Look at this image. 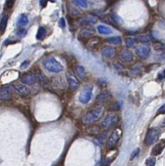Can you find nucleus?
<instances>
[{
	"label": "nucleus",
	"instance_id": "nucleus-1",
	"mask_svg": "<svg viewBox=\"0 0 165 166\" xmlns=\"http://www.w3.org/2000/svg\"><path fill=\"white\" fill-rule=\"evenodd\" d=\"M104 112V107L102 106H97L94 109L90 110L87 114L82 116V121L84 124H93L94 122L98 121Z\"/></svg>",
	"mask_w": 165,
	"mask_h": 166
},
{
	"label": "nucleus",
	"instance_id": "nucleus-2",
	"mask_svg": "<svg viewBox=\"0 0 165 166\" xmlns=\"http://www.w3.org/2000/svg\"><path fill=\"white\" fill-rule=\"evenodd\" d=\"M42 67L45 70L51 73H60L63 70V66L53 57H48L43 60Z\"/></svg>",
	"mask_w": 165,
	"mask_h": 166
},
{
	"label": "nucleus",
	"instance_id": "nucleus-3",
	"mask_svg": "<svg viewBox=\"0 0 165 166\" xmlns=\"http://www.w3.org/2000/svg\"><path fill=\"white\" fill-rule=\"evenodd\" d=\"M161 134V131L159 128L153 127L148 129V131L146 132L145 138V144L146 146H151L155 142H157V140L159 139Z\"/></svg>",
	"mask_w": 165,
	"mask_h": 166
},
{
	"label": "nucleus",
	"instance_id": "nucleus-4",
	"mask_svg": "<svg viewBox=\"0 0 165 166\" xmlns=\"http://www.w3.org/2000/svg\"><path fill=\"white\" fill-rule=\"evenodd\" d=\"M91 97H93V86L91 85H87L82 88V90L81 91L80 96H79V101L82 104H88L90 101Z\"/></svg>",
	"mask_w": 165,
	"mask_h": 166
},
{
	"label": "nucleus",
	"instance_id": "nucleus-5",
	"mask_svg": "<svg viewBox=\"0 0 165 166\" xmlns=\"http://www.w3.org/2000/svg\"><path fill=\"white\" fill-rule=\"evenodd\" d=\"M119 120H120L119 115L115 114V113H111V114H108L104 119H103L102 122H101V126L103 128L113 127V126L118 123Z\"/></svg>",
	"mask_w": 165,
	"mask_h": 166
},
{
	"label": "nucleus",
	"instance_id": "nucleus-6",
	"mask_svg": "<svg viewBox=\"0 0 165 166\" xmlns=\"http://www.w3.org/2000/svg\"><path fill=\"white\" fill-rule=\"evenodd\" d=\"M120 136H121V132L119 130H115L112 132V134L110 135V137L107 140V150H111L113 149H115L119 140H120Z\"/></svg>",
	"mask_w": 165,
	"mask_h": 166
},
{
	"label": "nucleus",
	"instance_id": "nucleus-7",
	"mask_svg": "<svg viewBox=\"0 0 165 166\" xmlns=\"http://www.w3.org/2000/svg\"><path fill=\"white\" fill-rule=\"evenodd\" d=\"M66 79L67 83H68L69 89L71 91H76L79 88V81L77 80V78L75 77V75L72 72H66Z\"/></svg>",
	"mask_w": 165,
	"mask_h": 166
},
{
	"label": "nucleus",
	"instance_id": "nucleus-8",
	"mask_svg": "<svg viewBox=\"0 0 165 166\" xmlns=\"http://www.w3.org/2000/svg\"><path fill=\"white\" fill-rule=\"evenodd\" d=\"M135 52H136V55L140 59L146 60L149 55H151V48L148 47V46H138Z\"/></svg>",
	"mask_w": 165,
	"mask_h": 166
},
{
	"label": "nucleus",
	"instance_id": "nucleus-9",
	"mask_svg": "<svg viewBox=\"0 0 165 166\" xmlns=\"http://www.w3.org/2000/svg\"><path fill=\"white\" fill-rule=\"evenodd\" d=\"M13 87L11 85H5L0 88V101H9L11 100V92Z\"/></svg>",
	"mask_w": 165,
	"mask_h": 166
},
{
	"label": "nucleus",
	"instance_id": "nucleus-10",
	"mask_svg": "<svg viewBox=\"0 0 165 166\" xmlns=\"http://www.w3.org/2000/svg\"><path fill=\"white\" fill-rule=\"evenodd\" d=\"M119 57H120V60L124 63H132L134 60V55L128 48L122 49L119 53Z\"/></svg>",
	"mask_w": 165,
	"mask_h": 166
},
{
	"label": "nucleus",
	"instance_id": "nucleus-11",
	"mask_svg": "<svg viewBox=\"0 0 165 166\" xmlns=\"http://www.w3.org/2000/svg\"><path fill=\"white\" fill-rule=\"evenodd\" d=\"M13 90L22 97L29 96L30 92V89L28 88L26 86V84H24V83H22V84H15L13 86Z\"/></svg>",
	"mask_w": 165,
	"mask_h": 166
},
{
	"label": "nucleus",
	"instance_id": "nucleus-12",
	"mask_svg": "<svg viewBox=\"0 0 165 166\" xmlns=\"http://www.w3.org/2000/svg\"><path fill=\"white\" fill-rule=\"evenodd\" d=\"M21 81H22L24 84H26V85H33V84H35V81H36L35 73H32V72H26V73H24V74L22 75V77H21Z\"/></svg>",
	"mask_w": 165,
	"mask_h": 166
},
{
	"label": "nucleus",
	"instance_id": "nucleus-13",
	"mask_svg": "<svg viewBox=\"0 0 165 166\" xmlns=\"http://www.w3.org/2000/svg\"><path fill=\"white\" fill-rule=\"evenodd\" d=\"M101 55L105 59H112L116 55V49L111 46H105L101 49Z\"/></svg>",
	"mask_w": 165,
	"mask_h": 166
},
{
	"label": "nucleus",
	"instance_id": "nucleus-14",
	"mask_svg": "<svg viewBox=\"0 0 165 166\" xmlns=\"http://www.w3.org/2000/svg\"><path fill=\"white\" fill-rule=\"evenodd\" d=\"M35 75L36 81H38V83L42 86V87H46V86H48V84H49L48 78L41 72V70H35Z\"/></svg>",
	"mask_w": 165,
	"mask_h": 166
},
{
	"label": "nucleus",
	"instance_id": "nucleus-15",
	"mask_svg": "<svg viewBox=\"0 0 165 166\" xmlns=\"http://www.w3.org/2000/svg\"><path fill=\"white\" fill-rule=\"evenodd\" d=\"M101 39L98 37H91L90 40H88L87 47L90 50H97L100 46H101Z\"/></svg>",
	"mask_w": 165,
	"mask_h": 166
},
{
	"label": "nucleus",
	"instance_id": "nucleus-16",
	"mask_svg": "<svg viewBox=\"0 0 165 166\" xmlns=\"http://www.w3.org/2000/svg\"><path fill=\"white\" fill-rule=\"evenodd\" d=\"M93 34H94V29L87 26V27H84V29L81 30L79 36H80L81 39H88V38H90Z\"/></svg>",
	"mask_w": 165,
	"mask_h": 166
},
{
	"label": "nucleus",
	"instance_id": "nucleus-17",
	"mask_svg": "<svg viewBox=\"0 0 165 166\" xmlns=\"http://www.w3.org/2000/svg\"><path fill=\"white\" fill-rule=\"evenodd\" d=\"M97 23V18L96 16H87L79 20V24L80 26H87V24H94Z\"/></svg>",
	"mask_w": 165,
	"mask_h": 166
},
{
	"label": "nucleus",
	"instance_id": "nucleus-18",
	"mask_svg": "<svg viewBox=\"0 0 165 166\" xmlns=\"http://www.w3.org/2000/svg\"><path fill=\"white\" fill-rule=\"evenodd\" d=\"M111 98V93L108 90H103L99 95H97L96 97V102L97 103H105Z\"/></svg>",
	"mask_w": 165,
	"mask_h": 166
},
{
	"label": "nucleus",
	"instance_id": "nucleus-19",
	"mask_svg": "<svg viewBox=\"0 0 165 166\" xmlns=\"http://www.w3.org/2000/svg\"><path fill=\"white\" fill-rule=\"evenodd\" d=\"M164 147H165V140H161L156 146L153 147V149L151 150V153L153 155H159L164 150Z\"/></svg>",
	"mask_w": 165,
	"mask_h": 166
},
{
	"label": "nucleus",
	"instance_id": "nucleus-20",
	"mask_svg": "<svg viewBox=\"0 0 165 166\" xmlns=\"http://www.w3.org/2000/svg\"><path fill=\"white\" fill-rule=\"evenodd\" d=\"M75 72L77 73V75L79 76V78H81L82 80H87V73L84 69V67L82 66H76L75 67Z\"/></svg>",
	"mask_w": 165,
	"mask_h": 166
},
{
	"label": "nucleus",
	"instance_id": "nucleus-21",
	"mask_svg": "<svg viewBox=\"0 0 165 166\" xmlns=\"http://www.w3.org/2000/svg\"><path fill=\"white\" fill-rule=\"evenodd\" d=\"M140 72H142V64H140V63L136 64L135 66H133L130 69V73H131V75H133V76L140 75Z\"/></svg>",
	"mask_w": 165,
	"mask_h": 166
},
{
	"label": "nucleus",
	"instance_id": "nucleus-22",
	"mask_svg": "<svg viewBox=\"0 0 165 166\" xmlns=\"http://www.w3.org/2000/svg\"><path fill=\"white\" fill-rule=\"evenodd\" d=\"M29 23V19H28L27 15H21L19 17V19L17 21V24L16 26L18 29H21V27H24V26H26V24Z\"/></svg>",
	"mask_w": 165,
	"mask_h": 166
},
{
	"label": "nucleus",
	"instance_id": "nucleus-23",
	"mask_svg": "<svg viewBox=\"0 0 165 166\" xmlns=\"http://www.w3.org/2000/svg\"><path fill=\"white\" fill-rule=\"evenodd\" d=\"M97 31H98L100 34L107 35V34H110V33L113 32V29L106 26H103V24H100V26H97Z\"/></svg>",
	"mask_w": 165,
	"mask_h": 166
},
{
	"label": "nucleus",
	"instance_id": "nucleus-24",
	"mask_svg": "<svg viewBox=\"0 0 165 166\" xmlns=\"http://www.w3.org/2000/svg\"><path fill=\"white\" fill-rule=\"evenodd\" d=\"M8 24V16L7 15H3V17L0 20V33H4L6 27Z\"/></svg>",
	"mask_w": 165,
	"mask_h": 166
},
{
	"label": "nucleus",
	"instance_id": "nucleus-25",
	"mask_svg": "<svg viewBox=\"0 0 165 166\" xmlns=\"http://www.w3.org/2000/svg\"><path fill=\"white\" fill-rule=\"evenodd\" d=\"M106 42L110 43V44H114V45H120L122 43V38L120 36H113V37H109L106 39Z\"/></svg>",
	"mask_w": 165,
	"mask_h": 166
},
{
	"label": "nucleus",
	"instance_id": "nucleus-26",
	"mask_svg": "<svg viewBox=\"0 0 165 166\" xmlns=\"http://www.w3.org/2000/svg\"><path fill=\"white\" fill-rule=\"evenodd\" d=\"M45 35H46V29H45V27L41 26L38 30V33H36V39L42 40L45 37Z\"/></svg>",
	"mask_w": 165,
	"mask_h": 166
},
{
	"label": "nucleus",
	"instance_id": "nucleus-27",
	"mask_svg": "<svg viewBox=\"0 0 165 166\" xmlns=\"http://www.w3.org/2000/svg\"><path fill=\"white\" fill-rule=\"evenodd\" d=\"M137 43V39L134 37H127L125 39V44L128 48H133L134 46H136Z\"/></svg>",
	"mask_w": 165,
	"mask_h": 166
},
{
	"label": "nucleus",
	"instance_id": "nucleus-28",
	"mask_svg": "<svg viewBox=\"0 0 165 166\" xmlns=\"http://www.w3.org/2000/svg\"><path fill=\"white\" fill-rule=\"evenodd\" d=\"M72 2L76 4L79 7H82V8H88V0H72Z\"/></svg>",
	"mask_w": 165,
	"mask_h": 166
},
{
	"label": "nucleus",
	"instance_id": "nucleus-29",
	"mask_svg": "<svg viewBox=\"0 0 165 166\" xmlns=\"http://www.w3.org/2000/svg\"><path fill=\"white\" fill-rule=\"evenodd\" d=\"M110 17H111L112 21H114L115 24H119V26H121V24H123V20H122L121 18L119 17L117 14H115V13H111V14H110Z\"/></svg>",
	"mask_w": 165,
	"mask_h": 166
},
{
	"label": "nucleus",
	"instance_id": "nucleus-30",
	"mask_svg": "<svg viewBox=\"0 0 165 166\" xmlns=\"http://www.w3.org/2000/svg\"><path fill=\"white\" fill-rule=\"evenodd\" d=\"M153 48L156 51L165 52V43H163V42H155V43H153Z\"/></svg>",
	"mask_w": 165,
	"mask_h": 166
},
{
	"label": "nucleus",
	"instance_id": "nucleus-31",
	"mask_svg": "<svg viewBox=\"0 0 165 166\" xmlns=\"http://www.w3.org/2000/svg\"><path fill=\"white\" fill-rule=\"evenodd\" d=\"M114 69L118 73H124L125 72V69L119 63H114Z\"/></svg>",
	"mask_w": 165,
	"mask_h": 166
},
{
	"label": "nucleus",
	"instance_id": "nucleus-32",
	"mask_svg": "<svg viewBox=\"0 0 165 166\" xmlns=\"http://www.w3.org/2000/svg\"><path fill=\"white\" fill-rule=\"evenodd\" d=\"M16 35L18 37H24V36L27 35V29H24V27H21V29H19V30L17 31Z\"/></svg>",
	"mask_w": 165,
	"mask_h": 166
},
{
	"label": "nucleus",
	"instance_id": "nucleus-33",
	"mask_svg": "<svg viewBox=\"0 0 165 166\" xmlns=\"http://www.w3.org/2000/svg\"><path fill=\"white\" fill-rule=\"evenodd\" d=\"M138 40H139L140 43H148L151 41V38H149L148 35H140Z\"/></svg>",
	"mask_w": 165,
	"mask_h": 166
},
{
	"label": "nucleus",
	"instance_id": "nucleus-34",
	"mask_svg": "<svg viewBox=\"0 0 165 166\" xmlns=\"http://www.w3.org/2000/svg\"><path fill=\"white\" fill-rule=\"evenodd\" d=\"M106 138H107V133H101V134H99L98 136H97V140L99 141L100 143L103 144L106 141Z\"/></svg>",
	"mask_w": 165,
	"mask_h": 166
},
{
	"label": "nucleus",
	"instance_id": "nucleus-35",
	"mask_svg": "<svg viewBox=\"0 0 165 166\" xmlns=\"http://www.w3.org/2000/svg\"><path fill=\"white\" fill-rule=\"evenodd\" d=\"M155 158L154 157H149L146 159V161H145V165L146 166H154L155 165Z\"/></svg>",
	"mask_w": 165,
	"mask_h": 166
},
{
	"label": "nucleus",
	"instance_id": "nucleus-36",
	"mask_svg": "<svg viewBox=\"0 0 165 166\" xmlns=\"http://www.w3.org/2000/svg\"><path fill=\"white\" fill-rule=\"evenodd\" d=\"M15 1H16V0H6V4H5L6 9H11L13 7L15 4Z\"/></svg>",
	"mask_w": 165,
	"mask_h": 166
},
{
	"label": "nucleus",
	"instance_id": "nucleus-37",
	"mask_svg": "<svg viewBox=\"0 0 165 166\" xmlns=\"http://www.w3.org/2000/svg\"><path fill=\"white\" fill-rule=\"evenodd\" d=\"M139 152H140V149L139 147H137L136 150H134L132 153H131V156H130V159L132 160V159H134L136 157V156H138V155H139Z\"/></svg>",
	"mask_w": 165,
	"mask_h": 166
},
{
	"label": "nucleus",
	"instance_id": "nucleus-38",
	"mask_svg": "<svg viewBox=\"0 0 165 166\" xmlns=\"http://www.w3.org/2000/svg\"><path fill=\"white\" fill-rule=\"evenodd\" d=\"M70 13L72 15H79V14H82V12L75 7H70Z\"/></svg>",
	"mask_w": 165,
	"mask_h": 166
},
{
	"label": "nucleus",
	"instance_id": "nucleus-39",
	"mask_svg": "<svg viewBox=\"0 0 165 166\" xmlns=\"http://www.w3.org/2000/svg\"><path fill=\"white\" fill-rule=\"evenodd\" d=\"M110 159L109 158H103L102 161H101V164H100V166H107L109 163H110Z\"/></svg>",
	"mask_w": 165,
	"mask_h": 166
},
{
	"label": "nucleus",
	"instance_id": "nucleus-40",
	"mask_svg": "<svg viewBox=\"0 0 165 166\" xmlns=\"http://www.w3.org/2000/svg\"><path fill=\"white\" fill-rule=\"evenodd\" d=\"M59 26L61 27V29H64V27H65V21H64L63 18H61L60 21H59Z\"/></svg>",
	"mask_w": 165,
	"mask_h": 166
},
{
	"label": "nucleus",
	"instance_id": "nucleus-41",
	"mask_svg": "<svg viewBox=\"0 0 165 166\" xmlns=\"http://www.w3.org/2000/svg\"><path fill=\"white\" fill-rule=\"evenodd\" d=\"M162 113H165V104L163 106H161L160 109H158V114H162Z\"/></svg>",
	"mask_w": 165,
	"mask_h": 166
},
{
	"label": "nucleus",
	"instance_id": "nucleus-42",
	"mask_svg": "<svg viewBox=\"0 0 165 166\" xmlns=\"http://www.w3.org/2000/svg\"><path fill=\"white\" fill-rule=\"evenodd\" d=\"M120 109V107L118 106V103H116L113 107H109V109H110V110H117V109Z\"/></svg>",
	"mask_w": 165,
	"mask_h": 166
},
{
	"label": "nucleus",
	"instance_id": "nucleus-43",
	"mask_svg": "<svg viewBox=\"0 0 165 166\" xmlns=\"http://www.w3.org/2000/svg\"><path fill=\"white\" fill-rule=\"evenodd\" d=\"M156 60L157 61H162V60H165V53L159 55V56L156 57Z\"/></svg>",
	"mask_w": 165,
	"mask_h": 166
},
{
	"label": "nucleus",
	"instance_id": "nucleus-44",
	"mask_svg": "<svg viewBox=\"0 0 165 166\" xmlns=\"http://www.w3.org/2000/svg\"><path fill=\"white\" fill-rule=\"evenodd\" d=\"M164 78H165V69L163 70V72L161 73V74L158 75V79H159V80H162Z\"/></svg>",
	"mask_w": 165,
	"mask_h": 166
},
{
	"label": "nucleus",
	"instance_id": "nucleus-45",
	"mask_svg": "<svg viewBox=\"0 0 165 166\" xmlns=\"http://www.w3.org/2000/svg\"><path fill=\"white\" fill-rule=\"evenodd\" d=\"M28 63H29V62H28V61H26V62H24V63H23V64H22V66H21V67H27V66H28Z\"/></svg>",
	"mask_w": 165,
	"mask_h": 166
},
{
	"label": "nucleus",
	"instance_id": "nucleus-46",
	"mask_svg": "<svg viewBox=\"0 0 165 166\" xmlns=\"http://www.w3.org/2000/svg\"><path fill=\"white\" fill-rule=\"evenodd\" d=\"M41 4L42 7H44V6H45V0H41Z\"/></svg>",
	"mask_w": 165,
	"mask_h": 166
},
{
	"label": "nucleus",
	"instance_id": "nucleus-47",
	"mask_svg": "<svg viewBox=\"0 0 165 166\" xmlns=\"http://www.w3.org/2000/svg\"><path fill=\"white\" fill-rule=\"evenodd\" d=\"M161 127H165V119L162 121V123H161Z\"/></svg>",
	"mask_w": 165,
	"mask_h": 166
},
{
	"label": "nucleus",
	"instance_id": "nucleus-48",
	"mask_svg": "<svg viewBox=\"0 0 165 166\" xmlns=\"http://www.w3.org/2000/svg\"><path fill=\"white\" fill-rule=\"evenodd\" d=\"M49 1H51V2H54V0H49Z\"/></svg>",
	"mask_w": 165,
	"mask_h": 166
}]
</instances>
